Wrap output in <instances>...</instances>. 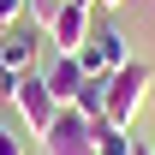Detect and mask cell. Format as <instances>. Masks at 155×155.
<instances>
[{"label": "cell", "mask_w": 155, "mask_h": 155, "mask_svg": "<svg viewBox=\"0 0 155 155\" xmlns=\"http://www.w3.org/2000/svg\"><path fill=\"white\" fill-rule=\"evenodd\" d=\"M72 6H96V0H72Z\"/></svg>", "instance_id": "15"}, {"label": "cell", "mask_w": 155, "mask_h": 155, "mask_svg": "<svg viewBox=\"0 0 155 155\" xmlns=\"http://www.w3.org/2000/svg\"><path fill=\"white\" fill-rule=\"evenodd\" d=\"M42 42H48V54H78L84 42H90V6H60L54 12V24L42 30Z\"/></svg>", "instance_id": "6"}, {"label": "cell", "mask_w": 155, "mask_h": 155, "mask_svg": "<svg viewBox=\"0 0 155 155\" xmlns=\"http://www.w3.org/2000/svg\"><path fill=\"white\" fill-rule=\"evenodd\" d=\"M6 101L24 114V125H30L36 137L60 119V101L48 96V84H42V66H36V72H24V78H12V96H6Z\"/></svg>", "instance_id": "2"}, {"label": "cell", "mask_w": 155, "mask_h": 155, "mask_svg": "<svg viewBox=\"0 0 155 155\" xmlns=\"http://www.w3.org/2000/svg\"><path fill=\"white\" fill-rule=\"evenodd\" d=\"M78 60H84V72L90 78H114L125 60H131V48H125V30L119 24H101V30H90V42L78 48Z\"/></svg>", "instance_id": "3"}, {"label": "cell", "mask_w": 155, "mask_h": 155, "mask_svg": "<svg viewBox=\"0 0 155 155\" xmlns=\"http://www.w3.org/2000/svg\"><path fill=\"white\" fill-rule=\"evenodd\" d=\"M72 107H78L84 119H90V125H96V119L107 114V78H90V84H84V96H78Z\"/></svg>", "instance_id": "8"}, {"label": "cell", "mask_w": 155, "mask_h": 155, "mask_svg": "<svg viewBox=\"0 0 155 155\" xmlns=\"http://www.w3.org/2000/svg\"><path fill=\"white\" fill-rule=\"evenodd\" d=\"M96 155H131V131H119V125L96 119Z\"/></svg>", "instance_id": "9"}, {"label": "cell", "mask_w": 155, "mask_h": 155, "mask_svg": "<svg viewBox=\"0 0 155 155\" xmlns=\"http://www.w3.org/2000/svg\"><path fill=\"white\" fill-rule=\"evenodd\" d=\"M18 18H24V0H0V30H12Z\"/></svg>", "instance_id": "11"}, {"label": "cell", "mask_w": 155, "mask_h": 155, "mask_svg": "<svg viewBox=\"0 0 155 155\" xmlns=\"http://www.w3.org/2000/svg\"><path fill=\"white\" fill-rule=\"evenodd\" d=\"M42 155H96V125L78 107H60V119L42 131Z\"/></svg>", "instance_id": "4"}, {"label": "cell", "mask_w": 155, "mask_h": 155, "mask_svg": "<svg viewBox=\"0 0 155 155\" xmlns=\"http://www.w3.org/2000/svg\"><path fill=\"white\" fill-rule=\"evenodd\" d=\"M0 155H24V143H18L12 131H6V125H0Z\"/></svg>", "instance_id": "12"}, {"label": "cell", "mask_w": 155, "mask_h": 155, "mask_svg": "<svg viewBox=\"0 0 155 155\" xmlns=\"http://www.w3.org/2000/svg\"><path fill=\"white\" fill-rule=\"evenodd\" d=\"M42 84H48V96H54L60 107H72V101L84 96L90 72H84V60H78V54H48V66H42Z\"/></svg>", "instance_id": "7"}, {"label": "cell", "mask_w": 155, "mask_h": 155, "mask_svg": "<svg viewBox=\"0 0 155 155\" xmlns=\"http://www.w3.org/2000/svg\"><path fill=\"white\" fill-rule=\"evenodd\" d=\"M131 155H155V143L149 137H131Z\"/></svg>", "instance_id": "13"}, {"label": "cell", "mask_w": 155, "mask_h": 155, "mask_svg": "<svg viewBox=\"0 0 155 155\" xmlns=\"http://www.w3.org/2000/svg\"><path fill=\"white\" fill-rule=\"evenodd\" d=\"M96 6H101V12H119V6H125V0H96Z\"/></svg>", "instance_id": "14"}, {"label": "cell", "mask_w": 155, "mask_h": 155, "mask_svg": "<svg viewBox=\"0 0 155 155\" xmlns=\"http://www.w3.org/2000/svg\"><path fill=\"white\" fill-rule=\"evenodd\" d=\"M60 6H66V0H24V18H30V30H48Z\"/></svg>", "instance_id": "10"}, {"label": "cell", "mask_w": 155, "mask_h": 155, "mask_svg": "<svg viewBox=\"0 0 155 155\" xmlns=\"http://www.w3.org/2000/svg\"><path fill=\"white\" fill-rule=\"evenodd\" d=\"M36 66H42V30H30V24L0 30V78H24Z\"/></svg>", "instance_id": "5"}, {"label": "cell", "mask_w": 155, "mask_h": 155, "mask_svg": "<svg viewBox=\"0 0 155 155\" xmlns=\"http://www.w3.org/2000/svg\"><path fill=\"white\" fill-rule=\"evenodd\" d=\"M143 101H155V72L143 66V60H125L114 78H107V125H119V131H131L137 114H143Z\"/></svg>", "instance_id": "1"}]
</instances>
